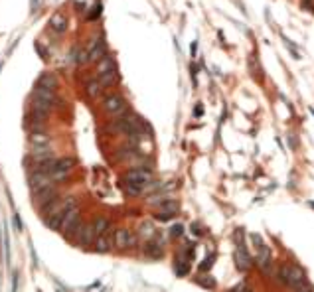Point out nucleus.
Here are the masks:
<instances>
[{"instance_id":"1","label":"nucleus","mask_w":314,"mask_h":292,"mask_svg":"<svg viewBox=\"0 0 314 292\" xmlns=\"http://www.w3.org/2000/svg\"><path fill=\"white\" fill-rule=\"evenodd\" d=\"M275 280L281 284V286H289V288H296L298 284L306 282V272L302 267L298 265H281L275 272Z\"/></svg>"},{"instance_id":"2","label":"nucleus","mask_w":314,"mask_h":292,"mask_svg":"<svg viewBox=\"0 0 314 292\" xmlns=\"http://www.w3.org/2000/svg\"><path fill=\"white\" fill-rule=\"evenodd\" d=\"M97 77H99V81H101L105 87H111V85L117 83L119 71H117V63H115L113 58L105 56V58L97 63Z\"/></svg>"},{"instance_id":"3","label":"nucleus","mask_w":314,"mask_h":292,"mask_svg":"<svg viewBox=\"0 0 314 292\" xmlns=\"http://www.w3.org/2000/svg\"><path fill=\"white\" fill-rule=\"evenodd\" d=\"M138 245V235L129 227L115 229V249L117 251H133Z\"/></svg>"},{"instance_id":"4","label":"nucleus","mask_w":314,"mask_h":292,"mask_svg":"<svg viewBox=\"0 0 314 292\" xmlns=\"http://www.w3.org/2000/svg\"><path fill=\"white\" fill-rule=\"evenodd\" d=\"M154 180V172L152 168H142V166H135L131 170L125 172L123 176V182L125 184H136V186H142L144 191H146V186Z\"/></svg>"},{"instance_id":"5","label":"nucleus","mask_w":314,"mask_h":292,"mask_svg":"<svg viewBox=\"0 0 314 292\" xmlns=\"http://www.w3.org/2000/svg\"><path fill=\"white\" fill-rule=\"evenodd\" d=\"M103 111L111 115V117H121L127 113V101L125 97L119 95V93H111L103 99Z\"/></svg>"},{"instance_id":"6","label":"nucleus","mask_w":314,"mask_h":292,"mask_svg":"<svg viewBox=\"0 0 314 292\" xmlns=\"http://www.w3.org/2000/svg\"><path fill=\"white\" fill-rule=\"evenodd\" d=\"M140 253H142V257L152 259V261L162 259V257H164V241H162L158 235H156L154 239H150V241H144Z\"/></svg>"},{"instance_id":"7","label":"nucleus","mask_w":314,"mask_h":292,"mask_svg":"<svg viewBox=\"0 0 314 292\" xmlns=\"http://www.w3.org/2000/svg\"><path fill=\"white\" fill-rule=\"evenodd\" d=\"M255 265L263 271L265 274L273 272V253H271V249L265 245V243L255 249Z\"/></svg>"},{"instance_id":"8","label":"nucleus","mask_w":314,"mask_h":292,"mask_svg":"<svg viewBox=\"0 0 314 292\" xmlns=\"http://www.w3.org/2000/svg\"><path fill=\"white\" fill-rule=\"evenodd\" d=\"M253 263H255V261H253V257L249 255L245 243H243V241H237V243H235V267H237V271H239V272H247V271H251Z\"/></svg>"},{"instance_id":"9","label":"nucleus","mask_w":314,"mask_h":292,"mask_svg":"<svg viewBox=\"0 0 314 292\" xmlns=\"http://www.w3.org/2000/svg\"><path fill=\"white\" fill-rule=\"evenodd\" d=\"M73 168H75V160L73 158H60V160H56V168H54V172H51V182H54V184L66 182Z\"/></svg>"},{"instance_id":"10","label":"nucleus","mask_w":314,"mask_h":292,"mask_svg":"<svg viewBox=\"0 0 314 292\" xmlns=\"http://www.w3.org/2000/svg\"><path fill=\"white\" fill-rule=\"evenodd\" d=\"M87 54H89V62H101L105 56H107V45H105V40L101 36H97L89 42Z\"/></svg>"},{"instance_id":"11","label":"nucleus","mask_w":314,"mask_h":292,"mask_svg":"<svg viewBox=\"0 0 314 292\" xmlns=\"http://www.w3.org/2000/svg\"><path fill=\"white\" fill-rule=\"evenodd\" d=\"M115 249V231H109L107 235H101L95 239V245H93V251L99 253V255H107Z\"/></svg>"},{"instance_id":"12","label":"nucleus","mask_w":314,"mask_h":292,"mask_svg":"<svg viewBox=\"0 0 314 292\" xmlns=\"http://www.w3.org/2000/svg\"><path fill=\"white\" fill-rule=\"evenodd\" d=\"M30 189H32V193H38V191H42L44 188H47V186H51L54 182H51V176L49 174H44V172H38V170H34L32 172V176H30Z\"/></svg>"},{"instance_id":"13","label":"nucleus","mask_w":314,"mask_h":292,"mask_svg":"<svg viewBox=\"0 0 314 292\" xmlns=\"http://www.w3.org/2000/svg\"><path fill=\"white\" fill-rule=\"evenodd\" d=\"M95 239H97V235H95L93 223L89 221V223H83V227H81L75 243H77L79 247H91V245H95Z\"/></svg>"},{"instance_id":"14","label":"nucleus","mask_w":314,"mask_h":292,"mask_svg":"<svg viewBox=\"0 0 314 292\" xmlns=\"http://www.w3.org/2000/svg\"><path fill=\"white\" fill-rule=\"evenodd\" d=\"M56 198H60V196H58V188H56V184H51V186L44 188L42 191L34 193V204H36V208H42L44 204L56 200Z\"/></svg>"},{"instance_id":"15","label":"nucleus","mask_w":314,"mask_h":292,"mask_svg":"<svg viewBox=\"0 0 314 292\" xmlns=\"http://www.w3.org/2000/svg\"><path fill=\"white\" fill-rule=\"evenodd\" d=\"M66 209L60 206L54 213H49L47 217H44V221H45V225L49 227V229H54V231H60L62 229V223H64V219H66Z\"/></svg>"},{"instance_id":"16","label":"nucleus","mask_w":314,"mask_h":292,"mask_svg":"<svg viewBox=\"0 0 314 292\" xmlns=\"http://www.w3.org/2000/svg\"><path fill=\"white\" fill-rule=\"evenodd\" d=\"M93 229H95V235L101 237V235H107L109 231H113V223L109 217H103V215H97L93 221Z\"/></svg>"},{"instance_id":"17","label":"nucleus","mask_w":314,"mask_h":292,"mask_svg":"<svg viewBox=\"0 0 314 292\" xmlns=\"http://www.w3.org/2000/svg\"><path fill=\"white\" fill-rule=\"evenodd\" d=\"M36 87H38V89H47V91H56V87H58V77H56L54 73L45 71V73H42V75L38 77Z\"/></svg>"},{"instance_id":"18","label":"nucleus","mask_w":314,"mask_h":292,"mask_svg":"<svg viewBox=\"0 0 314 292\" xmlns=\"http://www.w3.org/2000/svg\"><path fill=\"white\" fill-rule=\"evenodd\" d=\"M28 140L34 148H47V144L51 142V136L45 130H42V132H30Z\"/></svg>"},{"instance_id":"19","label":"nucleus","mask_w":314,"mask_h":292,"mask_svg":"<svg viewBox=\"0 0 314 292\" xmlns=\"http://www.w3.org/2000/svg\"><path fill=\"white\" fill-rule=\"evenodd\" d=\"M136 235H138V239H144V241H150V239H154L156 235V227H154V223L150 221V219H146V221H142L140 225H138V229H136Z\"/></svg>"},{"instance_id":"20","label":"nucleus","mask_w":314,"mask_h":292,"mask_svg":"<svg viewBox=\"0 0 314 292\" xmlns=\"http://www.w3.org/2000/svg\"><path fill=\"white\" fill-rule=\"evenodd\" d=\"M32 97H36V99H42V101H47V103H51V105H60V99H58V95H56V91H47V89H34V95Z\"/></svg>"},{"instance_id":"21","label":"nucleus","mask_w":314,"mask_h":292,"mask_svg":"<svg viewBox=\"0 0 314 292\" xmlns=\"http://www.w3.org/2000/svg\"><path fill=\"white\" fill-rule=\"evenodd\" d=\"M103 89H105V85H103L99 79H89V81L85 83V93H87L89 99H97V97H101Z\"/></svg>"},{"instance_id":"22","label":"nucleus","mask_w":314,"mask_h":292,"mask_svg":"<svg viewBox=\"0 0 314 292\" xmlns=\"http://www.w3.org/2000/svg\"><path fill=\"white\" fill-rule=\"evenodd\" d=\"M49 28L54 30V32H58V34H62V32H66L67 30V18L64 16V14H54L49 18Z\"/></svg>"},{"instance_id":"23","label":"nucleus","mask_w":314,"mask_h":292,"mask_svg":"<svg viewBox=\"0 0 314 292\" xmlns=\"http://www.w3.org/2000/svg\"><path fill=\"white\" fill-rule=\"evenodd\" d=\"M192 271V263H188L182 255H178V259L174 261V272H176V276H188V272Z\"/></svg>"},{"instance_id":"24","label":"nucleus","mask_w":314,"mask_h":292,"mask_svg":"<svg viewBox=\"0 0 314 292\" xmlns=\"http://www.w3.org/2000/svg\"><path fill=\"white\" fill-rule=\"evenodd\" d=\"M51 109H54V105H51V103H47V101H42V99H36V97H32V111L49 113Z\"/></svg>"},{"instance_id":"25","label":"nucleus","mask_w":314,"mask_h":292,"mask_svg":"<svg viewBox=\"0 0 314 292\" xmlns=\"http://www.w3.org/2000/svg\"><path fill=\"white\" fill-rule=\"evenodd\" d=\"M71 60H73L77 65H81V63L89 62V54H87V50H81V47H77V50L71 52Z\"/></svg>"},{"instance_id":"26","label":"nucleus","mask_w":314,"mask_h":292,"mask_svg":"<svg viewBox=\"0 0 314 292\" xmlns=\"http://www.w3.org/2000/svg\"><path fill=\"white\" fill-rule=\"evenodd\" d=\"M196 282H198L200 286H203V288H209V290H214V288H216V280H214L212 276H209V274H207V276H205V274L198 276V278H196Z\"/></svg>"},{"instance_id":"27","label":"nucleus","mask_w":314,"mask_h":292,"mask_svg":"<svg viewBox=\"0 0 314 292\" xmlns=\"http://www.w3.org/2000/svg\"><path fill=\"white\" fill-rule=\"evenodd\" d=\"M214 261H216V253L205 255V259L200 263V272H205V271L212 269V267H214Z\"/></svg>"},{"instance_id":"28","label":"nucleus","mask_w":314,"mask_h":292,"mask_svg":"<svg viewBox=\"0 0 314 292\" xmlns=\"http://www.w3.org/2000/svg\"><path fill=\"white\" fill-rule=\"evenodd\" d=\"M178 213H170V211H160V209H156V213H154V219L156 221H170V219H174Z\"/></svg>"},{"instance_id":"29","label":"nucleus","mask_w":314,"mask_h":292,"mask_svg":"<svg viewBox=\"0 0 314 292\" xmlns=\"http://www.w3.org/2000/svg\"><path fill=\"white\" fill-rule=\"evenodd\" d=\"M182 235H184V225H182V223H174V225L170 227V237L180 239Z\"/></svg>"},{"instance_id":"30","label":"nucleus","mask_w":314,"mask_h":292,"mask_svg":"<svg viewBox=\"0 0 314 292\" xmlns=\"http://www.w3.org/2000/svg\"><path fill=\"white\" fill-rule=\"evenodd\" d=\"M292 292H312V284L306 280V282H302V284H298L296 288H292Z\"/></svg>"},{"instance_id":"31","label":"nucleus","mask_w":314,"mask_h":292,"mask_svg":"<svg viewBox=\"0 0 314 292\" xmlns=\"http://www.w3.org/2000/svg\"><path fill=\"white\" fill-rule=\"evenodd\" d=\"M229 292H251V288H249L245 282H239V284H237V286H233Z\"/></svg>"},{"instance_id":"32","label":"nucleus","mask_w":314,"mask_h":292,"mask_svg":"<svg viewBox=\"0 0 314 292\" xmlns=\"http://www.w3.org/2000/svg\"><path fill=\"white\" fill-rule=\"evenodd\" d=\"M302 8L304 10H308V12H314V4H312V0H302Z\"/></svg>"},{"instance_id":"33","label":"nucleus","mask_w":314,"mask_h":292,"mask_svg":"<svg viewBox=\"0 0 314 292\" xmlns=\"http://www.w3.org/2000/svg\"><path fill=\"white\" fill-rule=\"evenodd\" d=\"M14 223H16V231H22V221H20V215L14 211Z\"/></svg>"},{"instance_id":"34","label":"nucleus","mask_w":314,"mask_h":292,"mask_svg":"<svg viewBox=\"0 0 314 292\" xmlns=\"http://www.w3.org/2000/svg\"><path fill=\"white\" fill-rule=\"evenodd\" d=\"M18 290V274L14 272V278H12V292H16Z\"/></svg>"},{"instance_id":"35","label":"nucleus","mask_w":314,"mask_h":292,"mask_svg":"<svg viewBox=\"0 0 314 292\" xmlns=\"http://www.w3.org/2000/svg\"><path fill=\"white\" fill-rule=\"evenodd\" d=\"M30 6H32V10L36 12V10H38V6H40V0H30Z\"/></svg>"},{"instance_id":"36","label":"nucleus","mask_w":314,"mask_h":292,"mask_svg":"<svg viewBox=\"0 0 314 292\" xmlns=\"http://www.w3.org/2000/svg\"><path fill=\"white\" fill-rule=\"evenodd\" d=\"M2 243H4V237H2V233H0V253H2V249H4Z\"/></svg>"}]
</instances>
